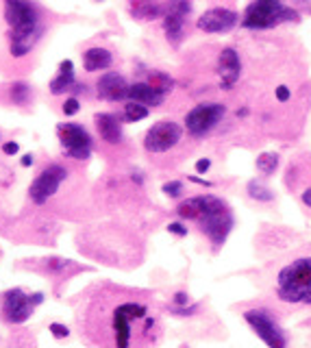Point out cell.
<instances>
[{
    "mask_svg": "<svg viewBox=\"0 0 311 348\" xmlns=\"http://www.w3.org/2000/svg\"><path fill=\"white\" fill-rule=\"evenodd\" d=\"M244 318H246V322L250 324V329L265 342L268 348H285L287 346L283 331L279 329V324L274 322L265 311L252 309V311H246Z\"/></svg>",
    "mask_w": 311,
    "mask_h": 348,
    "instance_id": "cell-7",
    "label": "cell"
},
{
    "mask_svg": "<svg viewBox=\"0 0 311 348\" xmlns=\"http://www.w3.org/2000/svg\"><path fill=\"white\" fill-rule=\"evenodd\" d=\"M281 22H298V13H296L294 9L283 7V11H281Z\"/></svg>",
    "mask_w": 311,
    "mask_h": 348,
    "instance_id": "cell-31",
    "label": "cell"
},
{
    "mask_svg": "<svg viewBox=\"0 0 311 348\" xmlns=\"http://www.w3.org/2000/svg\"><path fill=\"white\" fill-rule=\"evenodd\" d=\"M218 72H220L222 90H231V87L240 81L242 63H240V55H237L233 48H224L220 53V57H218Z\"/></svg>",
    "mask_w": 311,
    "mask_h": 348,
    "instance_id": "cell-14",
    "label": "cell"
},
{
    "mask_svg": "<svg viewBox=\"0 0 311 348\" xmlns=\"http://www.w3.org/2000/svg\"><path fill=\"white\" fill-rule=\"evenodd\" d=\"M198 209H200V229L213 246L224 244L229 237L231 229H233V215H231L227 202L215 198V196H196Z\"/></svg>",
    "mask_w": 311,
    "mask_h": 348,
    "instance_id": "cell-2",
    "label": "cell"
},
{
    "mask_svg": "<svg viewBox=\"0 0 311 348\" xmlns=\"http://www.w3.org/2000/svg\"><path fill=\"white\" fill-rule=\"evenodd\" d=\"M63 113L66 115H76L78 113V109H81V105H78V100L76 98H68L66 103H63Z\"/></svg>",
    "mask_w": 311,
    "mask_h": 348,
    "instance_id": "cell-28",
    "label": "cell"
},
{
    "mask_svg": "<svg viewBox=\"0 0 311 348\" xmlns=\"http://www.w3.org/2000/svg\"><path fill=\"white\" fill-rule=\"evenodd\" d=\"M181 135H183V128H181L176 122L163 120V122H157V124L146 133V137H144V146H146L148 152H165V150L176 146Z\"/></svg>",
    "mask_w": 311,
    "mask_h": 348,
    "instance_id": "cell-9",
    "label": "cell"
},
{
    "mask_svg": "<svg viewBox=\"0 0 311 348\" xmlns=\"http://www.w3.org/2000/svg\"><path fill=\"white\" fill-rule=\"evenodd\" d=\"M170 233H176V235H187V229L183 227V224H179V222H172L170 227H168Z\"/></svg>",
    "mask_w": 311,
    "mask_h": 348,
    "instance_id": "cell-33",
    "label": "cell"
},
{
    "mask_svg": "<svg viewBox=\"0 0 311 348\" xmlns=\"http://www.w3.org/2000/svg\"><path fill=\"white\" fill-rule=\"evenodd\" d=\"M9 96L16 105H26L28 100H31V87H28L26 83H22V81H18V83L11 85Z\"/></svg>",
    "mask_w": 311,
    "mask_h": 348,
    "instance_id": "cell-24",
    "label": "cell"
},
{
    "mask_svg": "<svg viewBox=\"0 0 311 348\" xmlns=\"http://www.w3.org/2000/svg\"><path fill=\"white\" fill-rule=\"evenodd\" d=\"M190 3L187 0H174L168 11H165V18H163V31H165V37L172 39V41H179L183 37V28H185V18L190 16Z\"/></svg>",
    "mask_w": 311,
    "mask_h": 348,
    "instance_id": "cell-13",
    "label": "cell"
},
{
    "mask_svg": "<svg viewBox=\"0 0 311 348\" xmlns=\"http://www.w3.org/2000/svg\"><path fill=\"white\" fill-rule=\"evenodd\" d=\"M72 87H74V63L68 59L59 65V74L50 81V92L59 96L63 92H70Z\"/></svg>",
    "mask_w": 311,
    "mask_h": 348,
    "instance_id": "cell-18",
    "label": "cell"
},
{
    "mask_svg": "<svg viewBox=\"0 0 311 348\" xmlns=\"http://www.w3.org/2000/svg\"><path fill=\"white\" fill-rule=\"evenodd\" d=\"M3 311H5V318L11 324H22L31 318L33 304L22 289H9L3 296Z\"/></svg>",
    "mask_w": 311,
    "mask_h": 348,
    "instance_id": "cell-11",
    "label": "cell"
},
{
    "mask_svg": "<svg viewBox=\"0 0 311 348\" xmlns=\"http://www.w3.org/2000/svg\"><path fill=\"white\" fill-rule=\"evenodd\" d=\"M224 111H227L224 105H218V103L198 105L185 115V126L192 135L200 137V135L209 133V130H211L224 118Z\"/></svg>",
    "mask_w": 311,
    "mask_h": 348,
    "instance_id": "cell-6",
    "label": "cell"
},
{
    "mask_svg": "<svg viewBox=\"0 0 311 348\" xmlns=\"http://www.w3.org/2000/svg\"><path fill=\"white\" fill-rule=\"evenodd\" d=\"M5 18L11 26V55L24 57L39 37V13L31 0H5Z\"/></svg>",
    "mask_w": 311,
    "mask_h": 348,
    "instance_id": "cell-1",
    "label": "cell"
},
{
    "mask_svg": "<svg viewBox=\"0 0 311 348\" xmlns=\"http://www.w3.org/2000/svg\"><path fill=\"white\" fill-rule=\"evenodd\" d=\"M209 168H211V161H209V159H198L196 161V172H207Z\"/></svg>",
    "mask_w": 311,
    "mask_h": 348,
    "instance_id": "cell-34",
    "label": "cell"
},
{
    "mask_svg": "<svg viewBox=\"0 0 311 348\" xmlns=\"http://www.w3.org/2000/svg\"><path fill=\"white\" fill-rule=\"evenodd\" d=\"M237 13L224 7H215V9L205 11L198 18V28L205 33H227L237 24Z\"/></svg>",
    "mask_w": 311,
    "mask_h": 348,
    "instance_id": "cell-12",
    "label": "cell"
},
{
    "mask_svg": "<svg viewBox=\"0 0 311 348\" xmlns=\"http://www.w3.org/2000/svg\"><path fill=\"white\" fill-rule=\"evenodd\" d=\"M113 63V57L107 48H100V46H94L90 50H85L83 55V65L87 72H100V70H107L109 65Z\"/></svg>",
    "mask_w": 311,
    "mask_h": 348,
    "instance_id": "cell-17",
    "label": "cell"
},
{
    "mask_svg": "<svg viewBox=\"0 0 311 348\" xmlns=\"http://www.w3.org/2000/svg\"><path fill=\"white\" fill-rule=\"evenodd\" d=\"M277 168H279V155H274V152H261V155L257 157V170L265 174V177L274 174Z\"/></svg>",
    "mask_w": 311,
    "mask_h": 348,
    "instance_id": "cell-21",
    "label": "cell"
},
{
    "mask_svg": "<svg viewBox=\"0 0 311 348\" xmlns=\"http://www.w3.org/2000/svg\"><path fill=\"white\" fill-rule=\"evenodd\" d=\"M57 133H59L61 146H63V150H66L68 157L78 159V161H83V159L90 157V152H92V137H90V133L81 124L66 122V124H59Z\"/></svg>",
    "mask_w": 311,
    "mask_h": 348,
    "instance_id": "cell-5",
    "label": "cell"
},
{
    "mask_svg": "<svg viewBox=\"0 0 311 348\" xmlns=\"http://www.w3.org/2000/svg\"><path fill=\"white\" fill-rule=\"evenodd\" d=\"M176 213H179V218H183V220H198L200 209H198V200H196V196H194V198H187V200L181 202V205L176 207Z\"/></svg>",
    "mask_w": 311,
    "mask_h": 348,
    "instance_id": "cell-22",
    "label": "cell"
},
{
    "mask_svg": "<svg viewBox=\"0 0 311 348\" xmlns=\"http://www.w3.org/2000/svg\"><path fill=\"white\" fill-rule=\"evenodd\" d=\"M248 196H250V198H255V200H259V202H270L274 198V194L268 190L265 185L257 183V181H250V183H248Z\"/></svg>",
    "mask_w": 311,
    "mask_h": 348,
    "instance_id": "cell-25",
    "label": "cell"
},
{
    "mask_svg": "<svg viewBox=\"0 0 311 348\" xmlns=\"http://www.w3.org/2000/svg\"><path fill=\"white\" fill-rule=\"evenodd\" d=\"M174 302H176V307H183V304H187V294L185 292H176Z\"/></svg>",
    "mask_w": 311,
    "mask_h": 348,
    "instance_id": "cell-35",
    "label": "cell"
},
{
    "mask_svg": "<svg viewBox=\"0 0 311 348\" xmlns=\"http://www.w3.org/2000/svg\"><path fill=\"white\" fill-rule=\"evenodd\" d=\"M302 202H305L307 207H311V187H309V190L302 192Z\"/></svg>",
    "mask_w": 311,
    "mask_h": 348,
    "instance_id": "cell-36",
    "label": "cell"
},
{
    "mask_svg": "<svg viewBox=\"0 0 311 348\" xmlns=\"http://www.w3.org/2000/svg\"><path fill=\"white\" fill-rule=\"evenodd\" d=\"M144 316H146V307L140 302H126L115 309V316H113L115 346L118 348L128 346V337H131V326H128V322L135 320V318H144Z\"/></svg>",
    "mask_w": 311,
    "mask_h": 348,
    "instance_id": "cell-10",
    "label": "cell"
},
{
    "mask_svg": "<svg viewBox=\"0 0 311 348\" xmlns=\"http://www.w3.org/2000/svg\"><path fill=\"white\" fill-rule=\"evenodd\" d=\"M279 296L285 302H311V257L298 259L281 270Z\"/></svg>",
    "mask_w": 311,
    "mask_h": 348,
    "instance_id": "cell-3",
    "label": "cell"
},
{
    "mask_svg": "<svg viewBox=\"0 0 311 348\" xmlns=\"http://www.w3.org/2000/svg\"><path fill=\"white\" fill-rule=\"evenodd\" d=\"M22 165H24V168L33 165V155H24V157H22Z\"/></svg>",
    "mask_w": 311,
    "mask_h": 348,
    "instance_id": "cell-38",
    "label": "cell"
},
{
    "mask_svg": "<svg viewBox=\"0 0 311 348\" xmlns=\"http://www.w3.org/2000/svg\"><path fill=\"white\" fill-rule=\"evenodd\" d=\"M50 333H53L57 339H66L70 335V329L66 324H61V322H53V324H50Z\"/></svg>",
    "mask_w": 311,
    "mask_h": 348,
    "instance_id": "cell-27",
    "label": "cell"
},
{
    "mask_svg": "<svg viewBox=\"0 0 311 348\" xmlns=\"http://www.w3.org/2000/svg\"><path fill=\"white\" fill-rule=\"evenodd\" d=\"M70 266V261H66V259H50L48 261V268H50V270H53V272H61V270H66V268Z\"/></svg>",
    "mask_w": 311,
    "mask_h": 348,
    "instance_id": "cell-29",
    "label": "cell"
},
{
    "mask_svg": "<svg viewBox=\"0 0 311 348\" xmlns=\"http://www.w3.org/2000/svg\"><path fill=\"white\" fill-rule=\"evenodd\" d=\"M148 85L153 87L157 94L165 96L168 92H172V87H174V81H172L170 74H165V72H150V74H148Z\"/></svg>",
    "mask_w": 311,
    "mask_h": 348,
    "instance_id": "cell-20",
    "label": "cell"
},
{
    "mask_svg": "<svg viewBox=\"0 0 311 348\" xmlns=\"http://www.w3.org/2000/svg\"><path fill=\"white\" fill-rule=\"evenodd\" d=\"M28 298H31V304L35 307V304H39L41 300H44V296H41V294H33V296H28Z\"/></svg>",
    "mask_w": 311,
    "mask_h": 348,
    "instance_id": "cell-37",
    "label": "cell"
},
{
    "mask_svg": "<svg viewBox=\"0 0 311 348\" xmlns=\"http://www.w3.org/2000/svg\"><path fill=\"white\" fill-rule=\"evenodd\" d=\"M68 172L63 165H48V168L44 172L37 174V179L31 183V190H28V194H31L33 202H37V205H44V202L50 198V196H55L57 190H59V185L66 181Z\"/></svg>",
    "mask_w": 311,
    "mask_h": 348,
    "instance_id": "cell-8",
    "label": "cell"
},
{
    "mask_svg": "<svg viewBox=\"0 0 311 348\" xmlns=\"http://www.w3.org/2000/svg\"><path fill=\"white\" fill-rule=\"evenodd\" d=\"M283 0H255L242 18V26L246 28H270L281 24V11Z\"/></svg>",
    "mask_w": 311,
    "mask_h": 348,
    "instance_id": "cell-4",
    "label": "cell"
},
{
    "mask_svg": "<svg viewBox=\"0 0 311 348\" xmlns=\"http://www.w3.org/2000/svg\"><path fill=\"white\" fill-rule=\"evenodd\" d=\"M148 107L146 105H142V103H128L126 107H124V120L126 122H140V120H144V118H148Z\"/></svg>",
    "mask_w": 311,
    "mask_h": 348,
    "instance_id": "cell-23",
    "label": "cell"
},
{
    "mask_svg": "<svg viewBox=\"0 0 311 348\" xmlns=\"http://www.w3.org/2000/svg\"><path fill=\"white\" fill-rule=\"evenodd\" d=\"M98 96L107 100H124L128 98V85L124 81V76L109 72L98 78Z\"/></svg>",
    "mask_w": 311,
    "mask_h": 348,
    "instance_id": "cell-15",
    "label": "cell"
},
{
    "mask_svg": "<svg viewBox=\"0 0 311 348\" xmlns=\"http://www.w3.org/2000/svg\"><path fill=\"white\" fill-rule=\"evenodd\" d=\"M161 190L165 196H170V198H179V196L183 194V183H181V181H170V183H165Z\"/></svg>",
    "mask_w": 311,
    "mask_h": 348,
    "instance_id": "cell-26",
    "label": "cell"
},
{
    "mask_svg": "<svg viewBox=\"0 0 311 348\" xmlns=\"http://www.w3.org/2000/svg\"><path fill=\"white\" fill-rule=\"evenodd\" d=\"M128 98H131L133 103H142L146 107H155V105L163 103V96H161V94H157L148 83H135V85H131V87H128Z\"/></svg>",
    "mask_w": 311,
    "mask_h": 348,
    "instance_id": "cell-19",
    "label": "cell"
},
{
    "mask_svg": "<svg viewBox=\"0 0 311 348\" xmlns=\"http://www.w3.org/2000/svg\"><path fill=\"white\" fill-rule=\"evenodd\" d=\"M274 96H277L279 103H287V100L292 98V92H289V87L279 85V87H277V92H274Z\"/></svg>",
    "mask_w": 311,
    "mask_h": 348,
    "instance_id": "cell-30",
    "label": "cell"
},
{
    "mask_svg": "<svg viewBox=\"0 0 311 348\" xmlns=\"http://www.w3.org/2000/svg\"><path fill=\"white\" fill-rule=\"evenodd\" d=\"M94 120H96V128H98L100 137H103L107 144L122 142V124L113 113H98Z\"/></svg>",
    "mask_w": 311,
    "mask_h": 348,
    "instance_id": "cell-16",
    "label": "cell"
},
{
    "mask_svg": "<svg viewBox=\"0 0 311 348\" xmlns=\"http://www.w3.org/2000/svg\"><path fill=\"white\" fill-rule=\"evenodd\" d=\"M18 150H20V146H18L16 142H5V144H3V152H5V155H9V157L16 155Z\"/></svg>",
    "mask_w": 311,
    "mask_h": 348,
    "instance_id": "cell-32",
    "label": "cell"
}]
</instances>
